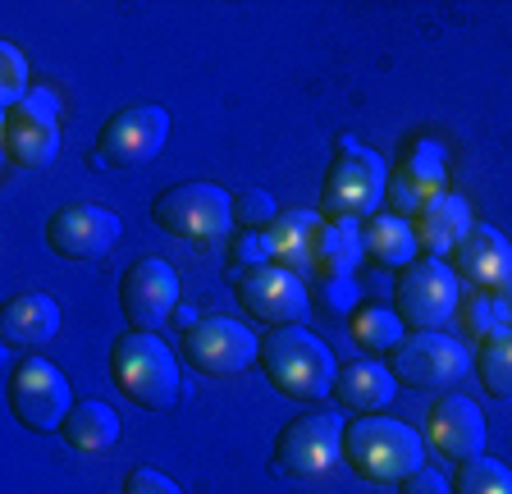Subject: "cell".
I'll list each match as a JSON object with an SVG mask.
<instances>
[{"mask_svg":"<svg viewBox=\"0 0 512 494\" xmlns=\"http://www.w3.org/2000/svg\"><path fill=\"white\" fill-rule=\"evenodd\" d=\"M362 252V220H330V243H325V275H352ZM320 280V275H316Z\"/></svg>","mask_w":512,"mask_h":494,"instance_id":"27","label":"cell"},{"mask_svg":"<svg viewBox=\"0 0 512 494\" xmlns=\"http://www.w3.org/2000/svg\"><path fill=\"white\" fill-rule=\"evenodd\" d=\"M343 458V426L325 412H307V417L288 421L275 440V462L284 476H325L334 462Z\"/></svg>","mask_w":512,"mask_h":494,"instance_id":"15","label":"cell"},{"mask_svg":"<svg viewBox=\"0 0 512 494\" xmlns=\"http://www.w3.org/2000/svg\"><path fill=\"white\" fill-rule=\"evenodd\" d=\"M476 371H480L485 394L499 398V403H512V330H499V334H490V339H480Z\"/></svg>","mask_w":512,"mask_h":494,"instance_id":"25","label":"cell"},{"mask_svg":"<svg viewBox=\"0 0 512 494\" xmlns=\"http://www.w3.org/2000/svg\"><path fill=\"white\" fill-rule=\"evenodd\" d=\"M398 394V380L389 366L371 362V357H362V362H348L339 371V380H334V398H339L348 412H357V417H375V412H384L389 403H394Z\"/></svg>","mask_w":512,"mask_h":494,"instance_id":"20","label":"cell"},{"mask_svg":"<svg viewBox=\"0 0 512 494\" xmlns=\"http://www.w3.org/2000/svg\"><path fill=\"white\" fill-rule=\"evenodd\" d=\"M394 312L407 330H444V321L458 312V275L439 257H416L398 275Z\"/></svg>","mask_w":512,"mask_h":494,"instance_id":"9","label":"cell"},{"mask_svg":"<svg viewBox=\"0 0 512 494\" xmlns=\"http://www.w3.org/2000/svg\"><path fill=\"white\" fill-rule=\"evenodd\" d=\"M348 330H352V344L366 348V353H394V348L403 344V330H407V325L398 321L394 307L362 302V307L348 316Z\"/></svg>","mask_w":512,"mask_h":494,"instance_id":"24","label":"cell"},{"mask_svg":"<svg viewBox=\"0 0 512 494\" xmlns=\"http://www.w3.org/2000/svg\"><path fill=\"white\" fill-rule=\"evenodd\" d=\"M270 261L293 270L298 280L325 275V243H330V220L320 211H284L270 229Z\"/></svg>","mask_w":512,"mask_h":494,"instance_id":"16","label":"cell"},{"mask_svg":"<svg viewBox=\"0 0 512 494\" xmlns=\"http://www.w3.org/2000/svg\"><path fill=\"white\" fill-rule=\"evenodd\" d=\"M384 193H389V174L375 151L357 147L352 138L339 142V156L325 170L320 183V206L330 220H371L380 211Z\"/></svg>","mask_w":512,"mask_h":494,"instance_id":"4","label":"cell"},{"mask_svg":"<svg viewBox=\"0 0 512 494\" xmlns=\"http://www.w3.org/2000/svg\"><path fill=\"white\" fill-rule=\"evenodd\" d=\"M183 357H188L192 371L224 380V376H243L247 366L261 357V344H256V334L243 321L202 316V321L183 334Z\"/></svg>","mask_w":512,"mask_h":494,"instance_id":"11","label":"cell"},{"mask_svg":"<svg viewBox=\"0 0 512 494\" xmlns=\"http://www.w3.org/2000/svg\"><path fill=\"white\" fill-rule=\"evenodd\" d=\"M238 302H243V312H252L256 321H266L270 330H279V325H302L311 316L307 280H298L293 270L275 266V261L238 275Z\"/></svg>","mask_w":512,"mask_h":494,"instance_id":"14","label":"cell"},{"mask_svg":"<svg viewBox=\"0 0 512 494\" xmlns=\"http://www.w3.org/2000/svg\"><path fill=\"white\" fill-rule=\"evenodd\" d=\"M110 376H115L119 394L128 403H138L147 412L174 408L183 389L174 348L160 344L156 334H138V330H128L115 339V348H110Z\"/></svg>","mask_w":512,"mask_h":494,"instance_id":"3","label":"cell"},{"mask_svg":"<svg viewBox=\"0 0 512 494\" xmlns=\"http://www.w3.org/2000/svg\"><path fill=\"white\" fill-rule=\"evenodd\" d=\"M412 229H416L421 252L444 261L448 252H458V243L471 234V206H467V197H458V193L435 197V202H430L426 211L412 220Z\"/></svg>","mask_w":512,"mask_h":494,"instance_id":"21","label":"cell"},{"mask_svg":"<svg viewBox=\"0 0 512 494\" xmlns=\"http://www.w3.org/2000/svg\"><path fill=\"white\" fill-rule=\"evenodd\" d=\"M467 330L476 334V339H490V334H499V321L490 316V307H485V298H471V307H467Z\"/></svg>","mask_w":512,"mask_h":494,"instance_id":"36","label":"cell"},{"mask_svg":"<svg viewBox=\"0 0 512 494\" xmlns=\"http://www.w3.org/2000/svg\"><path fill=\"white\" fill-rule=\"evenodd\" d=\"M151 220L174 238H192V243H211L234 229V197L220 183H174L151 202Z\"/></svg>","mask_w":512,"mask_h":494,"instance_id":"5","label":"cell"},{"mask_svg":"<svg viewBox=\"0 0 512 494\" xmlns=\"http://www.w3.org/2000/svg\"><path fill=\"white\" fill-rule=\"evenodd\" d=\"M261 371H266V380L279 394L298 398V403L330 398L334 380H339L334 353L307 325H279V330H270L266 339H261Z\"/></svg>","mask_w":512,"mask_h":494,"instance_id":"2","label":"cell"},{"mask_svg":"<svg viewBox=\"0 0 512 494\" xmlns=\"http://www.w3.org/2000/svg\"><path fill=\"white\" fill-rule=\"evenodd\" d=\"M270 261V238L266 234H243L234 243V270L238 275H247V270H256V266H266Z\"/></svg>","mask_w":512,"mask_h":494,"instance_id":"32","label":"cell"},{"mask_svg":"<svg viewBox=\"0 0 512 494\" xmlns=\"http://www.w3.org/2000/svg\"><path fill=\"white\" fill-rule=\"evenodd\" d=\"M389 371L407 389H453L467 380L471 353L444 330H416L403 334V344L389 353Z\"/></svg>","mask_w":512,"mask_h":494,"instance_id":"8","label":"cell"},{"mask_svg":"<svg viewBox=\"0 0 512 494\" xmlns=\"http://www.w3.org/2000/svg\"><path fill=\"white\" fill-rule=\"evenodd\" d=\"M60 435L74 453H110L119 444V417L101 398H78L74 412L64 417Z\"/></svg>","mask_w":512,"mask_h":494,"instance_id":"23","label":"cell"},{"mask_svg":"<svg viewBox=\"0 0 512 494\" xmlns=\"http://www.w3.org/2000/svg\"><path fill=\"white\" fill-rule=\"evenodd\" d=\"M28 55L19 51L14 42H0V106L10 110L28 97Z\"/></svg>","mask_w":512,"mask_h":494,"instance_id":"28","label":"cell"},{"mask_svg":"<svg viewBox=\"0 0 512 494\" xmlns=\"http://www.w3.org/2000/svg\"><path fill=\"white\" fill-rule=\"evenodd\" d=\"M124 494H183V490L165 472H156V467H133L124 481Z\"/></svg>","mask_w":512,"mask_h":494,"instance_id":"33","label":"cell"},{"mask_svg":"<svg viewBox=\"0 0 512 494\" xmlns=\"http://www.w3.org/2000/svg\"><path fill=\"white\" fill-rule=\"evenodd\" d=\"M453 275L476 289H494L512 275V243L494 225H471V234L453 252Z\"/></svg>","mask_w":512,"mask_h":494,"instance_id":"19","label":"cell"},{"mask_svg":"<svg viewBox=\"0 0 512 494\" xmlns=\"http://www.w3.org/2000/svg\"><path fill=\"white\" fill-rule=\"evenodd\" d=\"M453 494H512V472L494 458H471L458 462V476H453Z\"/></svg>","mask_w":512,"mask_h":494,"instance_id":"26","label":"cell"},{"mask_svg":"<svg viewBox=\"0 0 512 494\" xmlns=\"http://www.w3.org/2000/svg\"><path fill=\"white\" fill-rule=\"evenodd\" d=\"M403 494H453V485H448L439 472L421 467V472H412V476L403 481Z\"/></svg>","mask_w":512,"mask_h":494,"instance_id":"35","label":"cell"},{"mask_svg":"<svg viewBox=\"0 0 512 494\" xmlns=\"http://www.w3.org/2000/svg\"><path fill=\"white\" fill-rule=\"evenodd\" d=\"M403 174H412V179H421V183H435V188H444V179H448L444 147H435V142H412V147H407Z\"/></svg>","mask_w":512,"mask_h":494,"instance_id":"31","label":"cell"},{"mask_svg":"<svg viewBox=\"0 0 512 494\" xmlns=\"http://www.w3.org/2000/svg\"><path fill=\"white\" fill-rule=\"evenodd\" d=\"M279 215H284V211L275 206V197L261 193V188L234 197V225H243V234H270Z\"/></svg>","mask_w":512,"mask_h":494,"instance_id":"29","label":"cell"},{"mask_svg":"<svg viewBox=\"0 0 512 494\" xmlns=\"http://www.w3.org/2000/svg\"><path fill=\"white\" fill-rule=\"evenodd\" d=\"M124 238V220L96 202H69L46 220V247L64 261H101Z\"/></svg>","mask_w":512,"mask_h":494,"instance_id":"13","label":"cell"},{"mask_svg":"<svg viewBox=\"0 0 512 494\" xmlns=\"http://www.w3.org/2000/svg\"><path fill=\"white\" fill-rule=\"evenodd\" d=\"M421 458H426V440L398 417L375 412V417H357L343 426V462L362 481L403 485L412 472L426 467Z\"/></svg>","mask_w":512,"mask_h":494,"instance_id":"1","label":"cell"},{"mask_svg":"<svg viewBox=\"0 0 512 494\" xmlns=\"http://www.w3.org/2000/svg\"><path fill=\"white\" fill-rule=\"evenodd\" d=\"M60 106L46 87L28 92L19 106H10L0 115V151L5 161L19 170H46L60 156Z\"/></svg>","mask_w":512,"mask_h":494,"instance_id":"6","label":"cell"},{"mask_svg":"<svg viewBox=\"0 0 512 494\" xmlns=\"http://www.w3.org/2000/svg\"><path fill=\"white\" fill-rule=\"evenodd\" d=\"M426 444L439 458L471 462L485 453V412L462 394H444L426 417Z\"/></svg>","mask_w":512,"mask_h":494,"instance_id":"17","label":"cell"},{"mask_svg":"<svg viewBox=\"0 0 512 494\" xmlns=\"http://www.w3.org/2000/svg\"><path fill=\"white\" fill-rule=\"evenodd\" d=\"M119 312L138 334H156L160 325L179 312V275L170 261L142 257L119 280Z\"/></svg>","mask_w":512,"mask_h":494,"instance_id":"12","label":"cell"},{"mask_svg":"<svg viewBox=\"0 0 512 494\" xmlns=\"http://www.w3.org/2000/svg\"><path fill=\"white\" fill-rule=\"evenodd\" d=\"M362 252L384 270H407L421 257V243H416L412 220H403L394 211H375L362 225Z\"/></svg>","mask_w":512,"mask_h":494,"instance_id":"22","label":"cell"},{"mask_svg":"<svg viewBox=\"0 0 512 494\" xmlns=\"http://www.w3.org/2000/svg\"><path fill=\"white\" fill-rule=\"evenodd\" d=\"M480 298H485L490 316L499 321V330H512V275L503 284H494V289H480Z\"/></svg>","mask_w":512,"mask_h":494,"instance_id":"34","label":"cell"},{"mask_svg":"<svg viewBox=\"0 0 512 494\" xmlns=\"http://www.w3.org/2000/svg\"><path fill=\"white\" fill-rule=\"evenodd\" d=\"M311 302L316 307H325V312H357L362 302H357V280L352 275H320L316 284H311Z\"/></svg>","mask_w":512,"mask_h":494,"instance_id":"30","label":"cell"},{"mask_svg":"<svg viewBox=\"0 0 512 494\" xmlns=\"http://www.w3.org/2000/svg\"><path fill=\"white\" fill-rule=\"evenodd\" d=\"M10 412L23 430L51 435L74 412V389L60 366H51L46 357H23L10 376Z\"/></svg>","mask_w":512,"mask_h":494,"instance_id":"7","label":"cell"},{"mask_svg":"<svg viewBox=\"0 0 512 494\" xmlns=\"http://www.w3.org/2000/svg\"><path fill=\"white\" fill-rule=\"evenodd\" d=\"M170 142V110L165 106H124L110 115L96 133V156L106 170H133V165L156 161Z\"/></svg>","mask_w":512,"mask_h":494,"instance_id":"10","label":"cell"},{"mask_svg":"<svg viewBox=\"0 0 512 494\" xmlns=\"http://www.w3.org/2000/svg\"><path fill=\"white\" fill-rule=\"evenodd\" d=\"M60 334V302L51 293H14L0 307V339L5 348H46Z\"/></svg>","mask_w":512,"mask_h":494,"instance_id":"18","label":"cell"}]
</instances>
